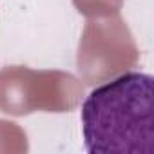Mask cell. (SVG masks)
I'll list each match as a JSON object with an SVG mask.
<instances>
[{
    "label": "cell",
    "instance_id": "1",
    "mask_svg": "<svg viewBox=\"0 0 154 154\" xmlns=\"http://www.w3.org/2000/svg\"><path fill=\"white\" fill-rule=\"evenodd\" d=\"M152 76L127 71L91 91L82 132L91 154H150L154 149Z\"/></svg>",
    "mask_w": 154,
    "mask_h": 154
},
{
    "label": "cell",
    "instance_id": "2",
    "mask_svg": "<svg viewBox=\"0 0 154 154\" xmlns=\"http://www.w3.org/2000/svg\"><path fill=\"white\" fill-rule=\"evenodd\" d=\"M84 84L67 71L6 65L0 69V112L27 116L69 112L82 103Z\"/></svg>",
    "mask_w": 154,
    "mask_h": 154
},
{
    "label": "cell",
    "instance_id": "3",
    "mask_svg": "<svg viewBox=\"0 0 154 154\" xmlns=\"http://www.w3.org/2000/svg\"><path fill=\"white\" fill-rule=\"evenodd\" d=\"M140 62L136 40L120 15L87 18L84 27L76 67L85 85H98L132 71Z\"/></svg>",
    "mask_w": 154,
    "mask_h": 154
},
{
    "label": "cell",
    "instance_id": "4",
    "mask_svg": "<svg viewBox=\"0 0 154 154\" xmlns=\"http://www.w3.org/2000/svg\"><path fill=\"white\" fill-rule=\"evenodd\" d=\"M29 150L26 131L9 120H0V154H24Z\"/></svg>",
    "mask_w": 154,
    "mask_h": 154
},
{
    "label": "cell",
    "instance_id": "5",
    "mask_svg": "<svg viewBox=\"0 0 154 154\" xmlns=\"http://www.w3.org/2000/svg\"><path fill=\"white\" fill-rule=\"evenodd\" d=\"M72 6L85 18H105L120 15L123 0H72Z\"/></svg>",
    "mask_w": 154,
    "mask_h": 154
}]
</instances>
